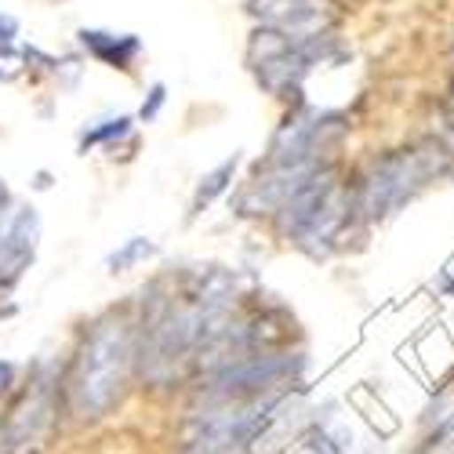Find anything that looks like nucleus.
<instances>
[{
  "label": "nucleus",
  "mask_w": 454,
  "mask_h": 454,
  "mask_svg": "<svg viewBox=\"0 0 454 454\" xmlns=\"http://www.w3.org/2000/svg\"><path fill=\"white\" fill-rule=\"evenodd\" d=\"M138 378V317L135 309H109L81 334L66 371V414L77 422H98L113 414Z\"/></svg>",
  "instance_id": "nucleus-1"
},
{
  "label": "nucleus",
  "mask_w": 454,
  "mask_h": 454,
  "mask_svg": "<svg viewBox=\"0 0 454 454\" xmlns=\"http://www.w3.org/2000/svg\"><path fill=\"white\" fill-rule=\"evenodd\" d=\"M450 175H454V153L440 138H419L400 149H386V153L371 157L360 175H353L360 222L374 225L393 218L403 204L426 193L433 182Z\"/></svg>",
  "instance_id": "nucleus-2"
},
{
  "label": "nucleus",
  "mask_w": 454,
  "mask_h": 454,
  "mask_svg": "<svg viewBox=\"0 0 454 454\" xmlns=\"http://www.w3.org/2000/svg\"><path fill=\"white\" fill-rule=\"evenodd\" d=\"M244 59H247V69L262 91L294 106V102H306L301 98V81H306L317 66H331L338 59H346V44L338 41L334 29L306 36V41H291V36H284L277 29L254 26L247 36Z\"/></svg>",
  "instance_id": "nucleus-3"
},
{
  "label": "nucleus",
  "mask_w": 454,
  "mask_h": 454,
  "mask_svg": "<svg viewBox=\"0 0 454 454\" xmlns=\"http://www.w3.org/2000/svg\"><path fill=\"white\" fill-rule=\"evenodd\" d=\"M349 117L334 109L294 102L270 138L262 164L266 168H320L334 164V149L349 138Z\"/></svg>",
  "instance_id": "nucleus-4"
},
{
  "label": "nucleus",
  "mask_w": 454,
  "mask_h": 454,
  "mask_svg": "<svg viewBox=\"0 0 454 454\" xmlns=\"http://www.w3.org/2000/svg\"><path fill=\"white\" fill-rule=\"evenodd\" d=\"M66 414L62 371H36L22 389H15L8 414L0 419V454H41Z\"/></svg>",
  "instance_id": "nucleus-5"
},
{
  "label": "nucleus",
  "mask_w": 454,
  "mask_h": 454,
  "mask_svg": "<svg viewBox=\"0 0 454 454\" xmlns=\"http://www.w3.org/2000/svg\"><path fill=\"white\" fill-rule=\"evenodd\" d=\"M244 12L254 19V26L277 29L291 41L334 29V0H244Z\"/></svg>",
  "instance_id": "nucleus-6"
},
{
  "label": "nucleus",
  "mask_w": 454,
  "mask_h": 454,
  "mask_svg": "<svg viewBox=\"0 0 454 454\" xmlns=\"http://www.w3.org/2000/svg\"><path fill=\"white\" fill-rule=\"evenodd\" d=\"M36 244H41V215L12 204L0 215V294L26 277L36 258Z\"/></svg>",
  "instance_id": "nucleus-7"
},
{
  "label": "nucleus",
  "mask_w": 454,
  "mask_h": 454,
  "mask_svg": "<svg viewBox=\"0 0 454 454\" xmlns=\"http://www.w3.org/2000/svg\"><path fill=\"white\" fill-rule=\"evenodd\" d=\"M77 48L91 62H98L106 69H117V73H131L145 51L138 33H113V29H98V26L77 29Z\"/></svg>",
  "instance_id": "nucleus-8"
},
{
  "label": "nucleus",
  "mask_w": 454,
  "mask_h": 454,
  "mask_svg": "<svg viewBox=\"0 0 454 454\" xmlns=\"http://www.w3.org/2000/svg\"><path fill=\"white\" fill-rule=\"evenodd\" d=\"M240 164H244V157L233 153V157H225L222 164H215L207 175H200V182H197V189H193V200H189V218H200L218 197L230 193L233 182H237Z\"/></svg>",
  "instance_id": "nucleus-9"
},
{
  "label": "nucleus",
  "mask_w": 454,
  "mask_h": 454,
  "mask_svg": "<svg viewBox=\"0 0 454 454\" xmlns=\"http://www.w3.org/2000/svg\"><path fill=\"white\" fill-rule=\"evenodd\" d=\"M131 135H135V117H128V113H121V117L95 121V124H88L77 135V153L88 157V153H95V149H117V142H124Z\"/></svg>",
  "instance_id": "nucleus-10"
},
{
  "label": "nucleus",
  "mask_w": 454,
  "mask_h": 454,
  "mask_svg": "<svg viewBox=\"0 0 454 454\" xmlns=\"http://www.w3.org/2000/svg\"><path fill=\"white\" fill-rule=\"evenodd\" d=\"M149 258H157V244L149 237H128L117 244V251L106 254V270L109 273H131V270L145 266Z\"/></svg>",
  "instance_id": "nucleus-11"
},
{
  "label": "nucleus",
  "mask_w": 454,
  "mask_h": 454,
  "mask_svg": "<svg viewBox=\"0 0 454 454\" xmlns=\"http://www.w3.org/2000/svg\"><path fill=\"white\" fill-rule=\"evenodd\" d=\"M164 106H168V84H149V91H145V98H142V106H138V124H153L160 113H164Z\"/></svg>",
  "instance_id": "nucleus-12"
},
{
  "label": "nucleus",
  "mask_w": 454,
  "mask_h": 454,
  "mask_svg": "<svg viewBox=\"0 0 454 454\" xmlns=\"http://www.w3.org/2000/svg\"><path fill=\"white\" fill-rule=\"evenodd\" d=\"M443 135H440V142L454 153V77H450V84H447V95H443Z\"/></svg>",
  "instance_id": "nucleus-13"
},
{
  "label": "nucleus",
  "mask_w": 454,
  "mask_h": 454,
  "mask_svg": "<svg viewBox=\"0 0 454 454\" xmlns=\"http://www.w3.org/2000/svg\"><path fill=\"white\" fill-rule=\"evenodd\" d=\"M22 367L15 360H0V396H15V389L22 386Z\"/></svg>",
  "instance_id": "nucleus-14"
},
{
  "label": "nucleus",
  "mask_w": 454,
  "mask_h": 454,
  "mask_svg": "<svg viewBox=\"0 0 454 454\" xmlns=\"http://www.w3.org/2000/svg\"><path fill=\"white\" fill-rule=\"evenodd\" d=\"M19 29H22V22L15 15L0 12V44H15L19 41Z\"/></svg>",
  "instance_id": "nucleus-15"
},
{
  "label": "nucleus",
  "mask_w": 454,
  "mask_h": 454,
  "mask_svg": "<svg viewBox=\"0 0 454 454\" xmlns=\"http://www.w3.org/2000/svg\"><path fill=\"white\" fill-rule=\"evenodd\" d=\"M12 204H15V200H12V189H8V182H4V178H0V215H4Z\"/></svg>",
  "instance_id": "nucleus-16"
},
{
  "label": "nucleus",
  "mask_w": 454,
  "mask_h": 454,
  "mask_svg": "<svg viewBox=\"0 0 454 454\" xmlns=\"http://www.w3.org/2000/svg\"><path fill=\"white\" fill-rule=\"evenodd\" d=\"M48 185H51V175L41 171V175H36V189H48Z\"/></svg>",
  "instance_id": "nucleus-17"
}]
</instances>
